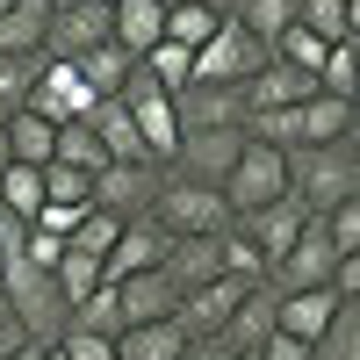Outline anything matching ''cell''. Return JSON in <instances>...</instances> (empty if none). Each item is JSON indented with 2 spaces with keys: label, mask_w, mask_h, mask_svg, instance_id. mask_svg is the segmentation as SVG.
<instances>
[{
  "label": "cell",
  "mask_w": 360,
  "mask_h": 360,
  "mask_svg": "<svg viewBox=\"0 0 360 360\" xmlns=\"http://www.w3.org/2000/svg\"><path fill=\"white\" fill-rule=\"evenodd\" d=\"M115 295H123V324H159L180 310V288L166 281V266H144V274L115 281Z\"/></svg>",
  "instance_id": "19"
},
{
  "label": "cell",
  "mask_w": 360,
  "mask_h": 360,
  "mask_svg": "<svg viewBox=\"0 0 360 360\" xmlns=\"http://www.w3.org/2000/svg\"><path fill=\"white\" fill-rule=\"evenodd\" d=\"M217 245H224V274H238V281H266V259H259V245H252L238 224L217 238Z\"/></svg>",
  "instance_id": "40"
},
{
  "label": "cell",
  "mask_w": 360,
  "mask_h": 360,
  "mask_svg": "<svg viewBox=\"0 0 360 360\" xmlns=\"http://www.w3.org/2000/svg\"><path fill=\"white\" fill-rule=\"evenodd\" d=\"M245 288H259V281H238V274H217V281H202V288H188V295H180L173 324H180L188 339H217L224 324H231V310L245 303Z\"/></svg>",
  "instance_id": "11"
},
{
  "label": "cell",
  "mask_w": 360,
  "mask_h": 360,
  "mask_svg": "<svg viewBox=\"0 0 360 360\" xmlns=\"http://www.w3.org/2000/svg\"><path fill=\"white\" fill-rule=\"evenodd\" d=\"M51 159H58V166H79V173H101V166H108L94 123H58V152H51Z\"/></svg>",
  "instance_id": "30"
},
{
  "label": "cell",
  "mask_w": 360,
  "mask_h": 360,
  "mask_svg": "<svg viewBox=\"0 0 360 360\" xmlns=\"http://www.w3.org/2000/svg\"><path fill=\"white\" fill-rule=\"evenodd\" d=\"M188 353V332H180L173 317H159V324H130L123 339H115V360H180Z\"/></svg>",
  "instance_id": "23"
},
{
  "label": "cell",
  "mask_w": 360,
  "mask_h": 360,
  "mask_svg": "<svg viewBox=\"0 0 360 360\" xmlns=\"http://www.w3.org/2000/svg\"><path fill=\"white\" fill-rule=\"evenodd\" d=\"M180 360H238L224 339H188V353H180Z\"/></svg>",
  "instance_id": "48"
},
{
  "label": "cell",
  "mask_w": 360,
  "mask_h": 360,
  "mask_svg": "<svg viewBox=\"0 0 360 360\" xmlns=\"http://www.w3.org/2000/svg\"><path fill=\"white\" fill-rule=\"evenodd\" d=\"M86 209H94V202H86ZM86 209H65V202H44V209H37V231H51V238H72Z\"/></svg>",
  "instance_id": "44"
},
{
  "label": "cell",
  "mask_w": 360,
  "mask_h": 360,
  "mask_svg": "<svg viewBox=\"0 0 360 360\" xmlns=\"http://www.w3.org/2000/svg\"><path fill=\"white\" fill-rule=\"evenodd\" d=\"M0 130H8V108H0Z\"/></svg>",
  "instance_id": "58"
},
{
  "label": "cell",
  "mask_w": 360,
  "mask_h": 360,
  "mask_svg": "<svg viewBox=\"0 0 360 360\" xmlns=\"http://www.w3.org/2000/svg\"><path fill=\"white\" fill-rule=\"evenodd\" d=\"M8 152H15V166H51L58 123H44L37 108H15V115H8Z\"/></svg>",
  "instance_id": "25"
},
{
  "label": "cell",
  "mask_w": 360,
  "mask_h": 360,
  "mask_svg": "<svg viewBox=\"0 0 360 360\" xmlns=\"http://www.w3.org/2000/svg\"><path fill=\"white\" fill-rule=\"evenodd\" d=\"M137 65H144V72H152V79L166 86V94H180V86H188V79H195V51H188V44H152V51H144V58H137Z\"/></svg>",
  "instance_id": "36"
},
{
  "label": "cell",
  "mask_w": 360,
  "mask_h": 360,
  "mask_svg": "<svg viewBox=\"0 0 360 360\" xmlns=\"http://www.w3.org/2000/svg\"><path fill=\"white\" fill-rule=\"evenodd\" d=\"M37 360H65V353H58V346H44V353H37Z\"/></svg>",
  "instance_id": "55"
},
{
  "label": "cell",
  "mask_w": 360,
  "mask_h": 360,
  "mask_svg": "<svg viewBox=\"0 0 360 360\" xmlns=\"http://www.w3.org/2000/svg\"><path fill=\"white\" fill-rule=\"evenodd\" d=\"M152 217H159L173 238H224V231L238 224V217H231V202H224V188H202V180H180V173L159 180Z\"/></svg>",
  "instance_id": "3"
},
{
  "label": "cell",
  "mask_w": 360,
  "mask_h": 360,
  "mask_svg": "<svg viewBox=\"0 0 360 360\" xmlns=\"http://www.w3.org/2000/svg\"><path fill=\"white\" fill-rule=\"evenodd\" d=\"M58 353H65V360H115V339H101V332H65Z\"/></svg>",
  "instance_id": "43"
},
{
  "label": "cell",
  "mask_w": 360,
  "mask_h": 360,
  "mask_svg": "<svg viewBox=\"0 0 360 360\" xmlns=\"http://www.w3.org/2000/svg\"><path fill=\"white\" fill-rule=\"evenodd\" d=\"M173 115H180V130H245V86L188 79L173 94Z\"/></svg>",
  "instance_id": "12"
},
{
  "label": "cell",
  "mask_w": 360,
  "mask_h": 360,
  "mask_svg": "<svg viewBox=\"0 0 360 360\" xmlns=\"http://www.w3.org/2000/svg\"><path fill=\"white\" fill-rule=\"evenodd\" d=\"M44 29H51V8H44V0H15V8H0V58L44 51Z\"/></svg>",
  "instance_id": "24"
},
{
  "label": "cell",
  "mask_w": 360,
  "mask_h": 360,
  "mask_svg": "<svg viewBox=\"0 0 360 360\" xmlns=\"http://www.w3.org/2000/svg\"><path fill=\"white\" fill-rule=\"evenodd\" d=\"M72 65H79V79L94 86V94H123V79L137 72V58H130L123 44L108 37V44H94V51H86V58H72Z\"/></svg>",
  "instance_id": "26"
},
{
  "label": "cell",
  "mask_w": 360,
  "mask_h": 360,
  "mask_svg": "<svg viewBox=\"0 0 360 360\" xmlns=\"http://www.w3.org/2000/svg\"><path fill=\"white\" fill-rule=\"evenodd\" d=\"M65 332H101V339H123L130 324H123V295H115V281H101L86 303H72V324Z\"/></svg>",
  "instance_id": "27"
},
{
  "label": "cell",
  "mask_w": 360,
  "mask_h": 360,
  "mask_svg": "<svg viewBox=\"0 0 360 360\" xmlns=\"http://www.w3.org/2000/svg\"><path fill=\"white\" fill-rule=\"evenodd\" d=\"M346 123H353V101H339V94H310L303 101V144H339Z\"/></svg>",
  "instance_id": "28"
},
{
  "label": "cell",
  "mask_w": 360,
  "mask_h": 360,
  "mask_svg": "<svg viewBox=\"0 0 360 360\" xmlns=\"http://www.w3.org/2000/svg\"><path fill=\"white\" fill-rule=\"evenodd\" d=\"M346 152L360 159V108H353V123H346Z\"/></svg>",
  "instance_id": "49"
},
{
  "label": "cell",
  "mask_w": 360,
  "mask_h": 360,
  "mask_svg": "<svg viewBox=\"0 0 360 360\" xmlns=\"http://www.w3.org/2000/svg\"><path fill=\"white\" fill-rule=\"evenodd\" d=\"M51 274H58V288H65V303H86V295L108 281V274H101V259H94V252H79V245H65V259H58Z\"/></svg>",
  "instance_id": "33"
},
{
  "label": "cell",
  "mask_w": 360,
  "mask_h": 360,
  "mask_svg": "<svg viewBox=\"0 0 360 360\" xmlns=\"http://www.w3.org/2000/svg\"><path fill=\"white\" fill-rule=\"evenodd\" d=\"M332 274H339V245H332V231H324V217H310L303 224V238L266 266V288L274 295H295V288H332Z\"/></svg>",
  "instance_id": "6"
},
{
  "label": "cell",
  "mask_w": 360,
  "mask_h": 360,
  "mask_svg": "<svg viewBox=\"0 0 360 360\" xmlns=\"http://www.w3.org/2000/svg\"><path fill=\"white\" fill-rule=\"evenodd\" d=\"M310 94H317V79H310V72H295V65H281V58H266V65L245 79V115L295 108V101H310Z\"/></svg>",
  "instance_id": "16"
},
{
  "label": "cell",
  "mask_w": 360,
  "mask_h": 360,
  "mask_svg": "<svg viewBox=\"0 0 360 360\" xmlns=\"http://www.w3.org/2000/svg\"><path fill=\"white\" fill-rule=\"evenodd\" d=\"M0 209H8V202H0Z\"/></svg>",
  "instance_id": "62"
},
{
  "label": "cell",
  "mask_w": 360,
  "mask_h": 360,
  "mask_svg": "<svg viewBox=\"0 0 360 360\" xmlns=\"http://www.w3.org/2000/svg\"><path fill=\"white\" fill-rule=\"evenodd\" d=\"M0 8H15V0H0Z\"/></svg>",
  "instance_id": "60"
},
{
  "label": "cell",
  "mask_w": 360,
  "mask_h": 360,
  "mask_svg": "<svg viewBox=\"0 0 360 360\" xmlns=\"http://www.w3.org/2000/svg\"><path fill=\"white\" fill-rule=\"evenodd\" d=\"M332 288H339V303H360V252H339V274H332Z\"/></svg>",
  "instance_id": "45"
},
{
  "label": "cell",
  "mask_w": 360,
  "mask_h": 360,
  "mask_svg": "<svg viewBox=\"0 0 360 360\" xmlns=\"http://www.w3.org/2000/svg\"><path fill=\"white\" fill-rule=\"evenodd\" d=\"M310 360H360V303H339V317L324 324V339L310 346Z\"/></svg>",
  "instance_id": "34"
},
{
  "label": "cell",
  "mask_w": 360,
  "mask_h": 360,
  "mask_svg": "<svg viewBox=\"0 0 360 360\" xmlns=\"http://www.w3.org/2000/svg\"><path fill=\"white\" fill-rule=\"evenodd\" d=\"M101 8H115V0H101Z\"/></svg>",
  "instance_id": "61"
},
{
  "label": "cell",
  "mask_w": 360,
  "mask_h": 360,
  "mask_svg": "<svg viewBox=\"0 0 360 360\" xmlns=\"http://www.w3.org/2000/svg\"><path fill=\"white\" fill-rule=\"evenodd\" d=\"M295 22L317 29L324 44H346V0H295Z\"/></svg>",
  "instance_id": "41"
},
{
  "label": "cell",
  "mask_w": 360,
  "mask_h": 360,
  "mask_svg": "<svg viewBox=\"0 0 360 360\" xmlns=\"http://www.w3.org/2000/svg\"><path fill=\"white\" fill-rule=\"evenodd\" d=\"M159 266H166V281L188 295V288H202V281L224 274V245H217V238H173Z\"/></svg>",
  "instance_id": "20"
},
{
  "label": "cell",
  "mask_w": 360,
  "mask_h": 360,
  "mask_svg": "<svg viewBox=\"0 0 360 360\" xmlns=\"http://www.w3.org/2000/svg\"><path fill=\"white\" fill-rule=\"evenodd\" d=\"M281 195H288V152H274V144L245 137L238 166L224 173V202H231V217H252V209L281 202Z\"/></svg>",
  "instance_id": "4"
},
{
  "label": "cell",
  "mask_w": 360,
  "mask_h": 360,
  "mask_svg": "<svg viewBox=\"0 0 360 360\" xmlns=\"http://www.w3.org/2000/svg\"><path fill=\"white\" fill-rule=\"evenodd\" d=\"M245 152V130H180V152L166 159V173L202 180V188H224V173Z\"/></svg>",
  "instance_id": "9"
},
{
  "label": "cell",
  "mask_w": 360,
  "mask_h": 360,
  "mask_svg": "<svg viewBox=\"0 0 360 360\" xmlns=\"http://www.w3.org/2000/svg\"><path fill=\"white\" fill-rule=\"evenodd\" d=\"M0 202H8L22 224H37V209H44V166H8V173H0Z\"/></svg>",
  "instance_id": "32"
},
{
  "label": "cell",
  "mask_w": 360,
  "mask_h": 360,
  "mask_svg": "<svg viewBox=\"0 0 360 360\" xmlns=\"http://www.w3.org/2000/svg\"><path fill=\"white\" fill-rule=\"evenodd\" d=\"M94 101H101V94L79 79L72 58H44L37 86H29V108H37L44 123H86V115H94Z\"/></svg>",
  "instance_id": "8"
},
{
  "label": "cell",
  "mask_w": 360,
  "mask_h": 360,
  "mask_svg": "<svg viewBox=\"0 0 360 360\" xmlns=\"http://www.w3.org/2000/svg\"><path fill=\"white\" fill-rule=\"evenodd\" d=\"M332 317H339V288H295V295H281V310H274V332H288V339L317 346Z\"/></svg>",
  "instance_id": "17"
},
{
  "label": "cell",
  "mask_w": 360,
  "mask_h": 360,
  "mask_svg": "<svg viewBox=\"0 0 360 360\" xmlns=\"http://www.w3.org/2000/svg\"><path fill=\"white\" fill-rule=\"evenodd\" d=\"M15 346H29V339H22V324H15V303H8V288H0V353H15Z\"/></svg>",
  "instance_id": "47"
},
{
  "label": "cell",
  "mask_w": 360,
  "mask_h": 360,
  "mask_svg": "<svg viewBox=\"0 0 360 360\" xmlns=\"http://www.w3.org/2000/svg\"><path fill=\"white\" fill-rule=\"evenodd\" d=\"M195 8H217V15H231V0H195Z\"/></svg>",
  "instance_id": "54"
},
{
  "label": "cell",
  "mask_w": 360,
  "mask_h": 360,
  "mask_svg": "<svg viewBox=\"0 0 360 360\" xmlns=\"http://www.w3.org/2000/svg\"><path fill=\"white\" fill-rule=\"evenodd\" d=\"M123 108H130V123H137V137H144V152H152V166H166L173 152H180V115H173V94L152 79V72H130L123 79Z\"/></svg>",
  "instance_id": "7"
},
{
  "label": "cell",
  "mask_w": 360,
  "mask_h": 360,
  "mask_svg": "<svg viewBox=\"0 0 360 360\" xmlns=\"http://www.w3.org/2000/svg\"><path fill=\"white\" fill-rule=\"evenodd\" d=\"M288 195L310 209V217H324V209H339L346 195H360V159L339 144H295L288 152Z\"/></svg>",
  "instance_id": "2"
},
{
  "label": "cell",
  "mask_w": 360,
  "mask_h": 360,
  "mask_svg": "<svg viewBox=\"0 0 360 360\" xmlns=\"http://www.w3.org/2000/svg\"><path fill=\"white\" fill-rule=\"evenodd\" d=\"M324 231H332L339 252H360V195H346L339 209H324Z\"/></svg>",
  "instance_id": "42"
},
{
  "label": "cell",
  "mask_w": 360,
  "mask_h": 360,
  "mask_svg": "<svg viewBox=\"0 0 360 360\" xmlns=\"http://www.w3.org/2000/svg\"><path fill=\"white\" fill-rule=\"evenodd\" d=\"M0 274H8V245H0Z\"/></svg>",
  "instance_id": "57"
},
{
  "label": "cell",
  "mask_w": 360,
  "mask_h": 360,
  "mask_svg": "<svg viewBox=\"0 0 360 360\" xmlns=\"http://www.w3.org/2000/svg\"><path fill=\"white\" fill-rule=\"evenodd\" d=\"M44 72V51H22V58H0V108H29V86Z\"/></svg>",
  "instance_id": "37"
},
{
  "label": "cell",
  "mask_w": 360,
  "mask_h": 360,
  "mask_svg": "<svg viewBox=\"0 0 360 360\" xmlns=\"http://www.w3.org/2000/svg\"><path fill=\"white\" fill-rule=\"evenodd\" d=\"M274 310H281V295H274V288L259 281V288H245V303L231 310V324H224L217 339H224L231 353H259L266 339H274Z\"/></svg>",
  "instance_id": "18"
},
{
  "label": "cell",
  "mask_w": 360,
  "mask_h": 360,
  "mask_svg": "<svg viewBox=\"0 0 360 360\" xmlns=\"http://www.w3.org/2000/svg\"><path fill=\"white\" fill-rule=\"evenodd\" d=\"M123 238V217H108V209H86L79 217V231L65 238V245H79V252H94V259H108V245Z\"/></svg>",
  "instance_id": "39"
},
{
  "label": "cell",
  "mask_w": 360,
  "mask_h": 360,
  "mask_svg": "<svg viewBox=\"0 0 360 360\" xmlns=\"http://www.w3.org/2000/svg\"><path fill=\"white\" fill-rule=\"evenodd\" d=\"M324 51H332V44H324L317 29H303V22H288L281 37H274V58L295 65V72H310V79H317V65H324Z\"/></svg>",
  "instance_id": "35"
},
{
  "label": "cell",
  "mask_w": 360,
  "mask_h": 360,
  "mask_svg": "<svg viewBox=\"0 0 360 360\" xmlns=\"http://www.w3.org/2000/svg\"><path fill=\"white\" fill-rule=\"evenodd\" d=\"M353 108H360V37H353Z\"/></svg>",
  "instance_id": "51"
},
{
  "label": "cell",
  "mask_w": 360,
  "mask_h": 360,
  "mask_svg": "<svg viewBox=\"0 0 360 360\" xmlns=\"http://www.w3.org/2000/svg\"><path fill=\"white\" fill-rule=\"evenodd\" d=\"M37 353H44V346H15V353H0V360H37Z\"/></svg>",
  "instance_id": "52"
},
{
  "label": "cell",
  "mask_w": 360,
  "mask_h": 360,
  "mask_svg": "<svg viewBox=\"0 0 360 360\" xmlns=\"http://www.w3.org/2000/svg\"><path fill=\"white\" fill-rule=\"evenodd\" d=\"M266 58H274V51H266L238 15H224V22H217V37L195 51V79H209V86H245V79L266 65Z\"/></svg>",
  "instance_id": "5"
},
{
  "label": "cell",
  "mask_w": 360,
  "mask_h": 360,
  "mask_svg": "<svg viewBox=\"0 0 360 360\" xmlns=\"http://www.w3.org/2000/svg\"><path fill=\"white\" fill-rule=\"evenodd\" d=\"M346 37H360V0H346Z\"/></svg>",
  "instance_id": "50"
},
{
  "label": "cell",
  "mask_w": 360,
  "mask_h": 360,
  "mask_svg": "<svg viewBox=\"0 0 360 360\" xmlns=\"http://www.w3.org/2000/svg\"><path fill=\"white\" fill-rule=\"evenodd\" d=\"M238 360H259V353H238Z\"/></svg>",
  "instance_id": "59"
},
{
  "label": "cell",
  "mask_w": 360,
  "mask_h": 360,
  "mask_svg": "<svg viewBox=\"0 0 360 360\" xmlns=\"http://www.w3.org/2000/svg\"><path fill=\"white\" fill-rule=\"evenodd\" d=\"M108 22H115V44H123L130 58H144L152 44H166V0H115Z\"/></svg>",
  "instance_id": "22"
},
{
  "label": "cell",
  "mask_w": 360,
  "mask_h": 360,
  "mask_svg": "<svg viewBox=\"0 0 360 360\" xmlns=\"http://www.w3.org/2000/svg\"><path fill=\"white\" fill-rule=\"evenodd\" d=\"M0 288H8V303H15V324H22V339H29V346H58V339H65V324H72V303H65V288H58V274H51V266L8 259Z\"/></svg>",
  "instance_id": "1"
},
{
  "label": "cell",
  "mask_w": 360,
  "mask_h": 360,
  "mask_svg": "<svg viewBox=\"0 0 360 360\" xmlns=\"http://www.w3.org/2000/svg\"><path fill=\"white\" fill-rule=\"evenodd\" d=\"M15 166V152H8V130H0V173H8Z\"/></svg>",
  "instance_id": "53"
},
{
  "label": "cell",
  "mask_w": 360,
  "mask_h": 360,
  "mask_svg": "<svg viewBox=\"0 0 360 360\" xmlns=\"http://www.w3.org/2000/svg\"><path fill=\"white\" fill-rule=\"evenodd\" d=\"M166 245H173V231H166L159 217H130V224H123V238L108 245L101 274H108V281H130V274H144V266H159V259H166Z\"/></svg>",
  "instance_id": "14"
},
{
  "label": "cell",
  "mask_w": 360,
  "mask_h": 360,
  "mask_svg": "<svg viewBox=\"0 0 360 360\" xmlns=\"http://www.w3.org/2000/svg\"><path fill=\"white\" fill-rule=\"evenodd\" d=\"M217 8H195V0H166V44H188V51H202L209 37H217Z\"/></svg>",
  "instance_id": "29"
},
{
  "label": "cell",
  "mask_w": 360,
  "mask_h": 360,
  "mask_svg": "<svg viewBox=\"0 0 360 360\" xmlns=\"http://www.w3.org/2000/svg\"><path fill=\"white\" fill-rule=\"evenodd\" d=\"M303 224H310V209L295 202V195H281V202L252 209V217H238V231H245L252 245H259V259H266V266H274V259L295 245V238H303Z\"/></svg>",
  "instance_id": "15"
},
{
  "label": "cell",
  "mask_w": 360,
  "mask_h": 360,
  "mask_svg": "<svg viewBox=\"0 0 360 360\" xmlns=\"http://www.w3.org/2000/svg\"><path fill=\"white\" fill-rule=\"evenodd\" d=\"M94 137H101V152L108 159H130V166H152V152H144V137H137V123H130V108H123V94H101L94 101Z\"/></svg>",
  "instance_id": "21"
},
{
  "label": "cell",
  "mask_w": 360,
  "mask_h": 360,
  "mask_svg": "<svg viewBox=\"0 0 360 360\" xmlns=\"http://www.w3.org/2000/svg\"><path fill=\"white\" fill-rule=\"evenodd\" d=\"M159 180L166 166H130V159H108L94 173V209H108V217H152V202H159Z\"/></svg>",
  "instance_id": "10"
},
{
  "label": "cell",
  "mask_w": 360,
  "mask_h": 360,
  "mask_svg": "<svg viewBox=\"0 0 360 360\" xmlns=\"http://www.w3.org/2000/svg\"><path fill=\"white\" fill-rule=\"evenodd\" d=\"M259 360H310V346H303V339H288V332H274V339L259 346Z\"/></svg>",
  "instance_id": "46"
},
{
  "label": "cell",
  "mask_w": 360,
  "mask_h": 360,
  "mask_svg": "<svg viewBox=\"0 0 360 360\" xmlns=\"http://www.w3.org/2000/svg\"><path fill=\"white\" fill-rule=\"evenodd\" d=\"M231 15L245 22V29H252V37H259L266 51H274V37L295 22V0H231Z\"/></svg>",
  "instance_id": "31"
},
{
  "label": "cell",
  "mask_w": 360,
  "mask_h": 360,
  "mask_svg": "<svg viewBox=\"0 0 360 360\" xmlns=\"http://www.w3.org/2000/svg\"><path fill=\"white\" fill-rule=\"evenodd\" d=\"M44 8H79V0H44Z\"/></svg>",
  "instance_id": "56"
},
{
  "label": "cell",
  "mask_w": 360,
  "mask_h": 360,
  "mask_svg": "<svg viewBox=\"0 0 360 360\" xmlns=\"http://www.w3.org/2000/svg\"><path fill=\"white\" fill-rule=\"evenodd\" d=\"M115 37V22L101 0H79V8H51V29H44V58H86L94 44Z\"/></svg>",
  "instance_id": "13"
},
{
  "label": "cell",
  "mask_w": 360,
  "mask_h": 360,
  "mask_svg": "<svg viewBox=\"0 0 360 360\" xmlns=\"http://www.w3.org/2000/svg\"><path fill=\"white\" fill-rule=\"evenodd\" d=\"M44 202H65V209H86L94 202V173H79V166H44Z\"/></svg>",
  "instance_id": "38"
}]
</instances>
